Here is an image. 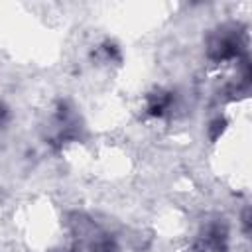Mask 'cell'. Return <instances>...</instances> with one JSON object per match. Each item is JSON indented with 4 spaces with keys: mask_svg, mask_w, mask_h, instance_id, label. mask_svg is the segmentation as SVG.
Returning a JSON list of instances; mask_svg holds the SVG:
<instances>
[{
    "mask_svg": "<svg viewBox=\"0 0 252 252\" xmlns=\"http://www.w3.org/2000/svg\"><path fill=\"white\" fill-rule=\"evenodd\" d=\"M4 116H6V110L0 106V124H2V120H4Z\"/></svg>",
    "mask_w": 252,
    "mask_h": 252,
    "instance_id": "6da1fadb",
    "label": "cell"
}]
</instances>
